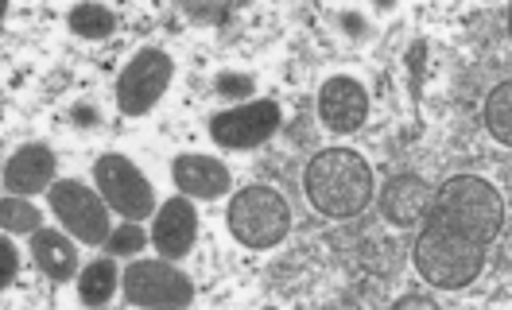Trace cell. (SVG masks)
Instances as JSON below:
<instances>
[{
    "instance_id": "obj_14",
    "label": "cell",
    "mask_w": 512,
    "mask_h": 310,
    "mask_svg": "<svg viewBox=\"0 0 512 310\" xmlns=\"http://www.w3.org/2000/svg\"><path fill=\"white\" fill-rule=\"evenodd\" d=\"M171 175H175V186L187 198H202V202H214L229 190V167L214 155H175Z\"/></svg>"
},
{
    "instance_id": "obj_24",
    "label": "cell",
    "mask_w": 512,
    "mask_h": 310,
    "mask_svg": "<svg viewBox=\"0 0 512 310\" xmlns=\"http://www.w3.org/2000/svg\"><path fill=\"white\" fill-rule=\"evenodd\" d=\"M74 117H78V121H82V124H90V121H94V109H86V105H82V109H78Z\"/></svg>"
},
{
    "instance_id": "obj_10",
    "label": "cell",
    "mask_w": 512,
    "mask_h": 310,
    "mask_svg": "<svg viewBox=\"0 0 512 310\" xmlns=\"http://www.w3.org/2000/svg\"><path fill=\"white\" fill-rule=\"evenodd\" d=\"M369 117V93L365 86L350 78V74H338L330 82H322L319 90V121L338 132V136H350L357 132Z\"/></svg>"
},
{
    "instance_id": "obj_6",
    "label": "cell",
    "mask_w": 512,
    "mask_h": 310,
    "mask_svg": "<svg viewBox=\"0 0 512 310\" xmlns=\"http://www.w3.org/2000/svg\"><path fill=\"white\" fill-rule=\"evenodd\" d=\"M94 186L109 202V210H117L125 221H144L156 210V190L148 183V175L121 152H105L97 159Z\"/></svg>"
},
{
    "instance_id": "obj_20",
    "label": "cell",
    "mask_w": 512,
    "mask_h": 310,
    "mask_svg": "<svg viewBox=\"0 0 512 310\" xmlns=\"http://www.w3.org/2000/svg\"><path fill=\"white\" fill-rule=\"evenodd\" d=\"M144 245H148V233L140 229V221H121V225L109 233V241H105V248H109L113 256H136Z\"/></svg>"
},
{
    "instance_id": "obj_22",
    "label": "cell",
    "mask_w": 512,
    "mask_h": 310,
    "mask_svg": "<svg viewBox=\"0 0 512 310\" xmlns=\"http://www.w3.org/2000/svg\"><path fill=\"white\" fill-rule=\"evenodd\" d=\"M16 272H20V252L8 241V233H4V241H0V283L8 287L16 279Z\"/></svg>"
},
{
    "instance_id": "obj_4",
    "label": "cell",
    "mask_w": 512,
    "mask_h": 310,
    "mask_svg": "<svg viewBox=\"0 0 512 310\" xmlns=\"http://www.w3.org/2000/svg\"><path fill=\"white\" fill-rule=\"evenodd\" d=\"M229 233L245 248H276L291 233V206L276 186H245L229 198Z\"/></svg>"
},
{
    "instance_id": "obj_5",
    "label": "cell",
    "mask_w": 512,
    "mask_h": 310,
    "mask_svg": "<svg viewBox=\"0 0 512 310\" xmlns=\"http://www.w3.org/2000/svg\"><path fill=\"white\" fill-rule=\"evenodd\" d=\"M51 210L63 221V229L82 245H105L113 225H109V202L101 198L97 186H86L82 179H59L47 190Z\"/></svg>"
},
{
    "instance_id": "obj_16",
    "label": "cell",
    "mask_w": 512,
    "mask_h": 310,
    "mask_svg": "<svg viewBox=\"0 0 512 310\" xmlns=\"http://www.w3.org/2000/svg\"><path fill=\"white\" fill-rule=\"evenodd\" d=\"M117 268H113V260H94V264H86L82 268V276H78V299L86 303V307H105L109 299H113V291H117Z\"/></svg>"
},
{
    "instance_id": "obj_15",
    "label": "cell",
    "mask_w": 512,
    "mask_h": 310,
    "mask_svg": "<svg viewBox=\"0 0 512 310\" xmlns=\"http://www.w3.org/2000/svg\"><path fill=\"white\" fill-rule=\"evenodd\" d=\"M32 260L35 268L55 283H66L78 272V248L66 233H55V229H35L32 233Z\"/></svg>"
},
{
    "instance_id": "obj_8",
    "label": "cell",
    "mask_w": 512,
    "mask_h": 310,
    "mask_svg": "<svg viewBox=\"0 0 512 310\" xmlns=\"http://www.w3.org/2000/svg\"><path fill=\"white\" fill-rule=\"evenodd\" d=\"M121 287L132 307H191L194 303V283L163 256L128 264Z\"/></svg>"
},
{
    "instance_id": "obj_9",
    "label": "cell",
    "mask_w": 512,
    "mask_h": 310,
    "mask_svg": "<svg viewBox=\"0 0 512 310\" xmlns=\"http://www.w3.org/2000/svg\"><path fill=\"white\" fill-rule=\"evenodd\" d=\"M284 124V113L276 101L260 97V101H249V105H237V109H225L210 121V140L218 148H229V152H245V148H260L264 140L276 136V128Z\"/></svg>"
},
{
    "instance_id": "obj_11",
    "label": "cell",
    "mask_w": 512,
    "mask_h": 310,
    "mask_svg": "<svg viewBox=\"0 0 512 310\" xmlns=\"http://www.w3.org/2000/svg\"><path fill=\"white\" fill-rule=\"evenodd\" d=\"M435 202V186L427 183L423 175H392L388 183L381 186V217L396 229H412V225H423V217Z\"/></svg>"
},
{
    "instance_id": "obj_1",
    "label": "cell",
    "mask_w": 512,
    "mask_h": 310,
    "mask_svg": "<svg viewBox=\"0 0 512 310\" xmlns=\"http://www.w3.org/2000/svg\"><path fill=\"white\" fill-rule=\"evenodd\" d=\"M373 186H377L373 183V167L353 148H326L303 171L307 202L322 217H334V221L361 214L373 202Z\"/></svg>"
},
{
    "instance_id": "obj_17",
    "label": "cell",
    "mask_w": 512,
    "mask_h": 310,
    "mask_svg": "<svg viewBox=\"0 0 512 310\" xmlns=\"http://www.w3.org/2000/svg\"><path fill=\"white\" fill-rule=\"evenodd\" d=\"M485 128H489V136L497 140V144H512V82H497L493 93H489V101H485Z\"/></svg>"
},
{
    "instance_id": "obj_2",
    "label": "cell",
    "mask_w": 512,
    "mask_h": 310,
    "mask_svg": "<svg viewBox=\"0 0 512 310\" xmlns=\"http://www.w3.org/2000/svg\"><path fill=\"white\" fill-rule=\"evenodd\" d=\"M427 217L443 221L454 233L485 248L497 241V233L505 225V198L497 194V186L478 175H454L443 186H435V202H431Z\"/></svg>"
},
{
    "instance_id": "obj_12",
    "label": "cell",
    "mask_w": 512,
    "mask_h": 310,
    "mask_svg": "<svg viewBox=\"0 0 512 310\" xmlns=\"http://www.w3.org/2000/svg\"><path fill=\"white\" fill-rule=\"evenodd\" d=\"M198 241V214H194V202L187 194L163 202V210L156 214V225H152V245L160 248L163 260H183L187 252Z\"/></svg>"
},
{
    "instance_id": "obj_3",
    "label": "cell",
    "mask_w": 512,
    "mask_h": 310,
    "mask_svg": "<svg viewBox=\"0 0 512 310\" xmlns=\"http://www.w3.org/2000/svg\"><path fill=\"white\" fill-rule=\"evenodd\" d=\"M412 260H416L419 276L439 291H462L485 272V248L435 217H423V229L412 245Z\"/></svg>"
},
{
    "instance_id": "obj_21",
    "label": "cell",
    "mask_w": 512,
    "mask_h": 310,
    "mask_svg": "<svg viewBox=\"0 0 512 310\" xmlns=\"http://www.w3.org/2000/svg\"><path fill=\"white\" fill-rule=\"evenodd\" d=\"M214 90L222 93V97H229V101H241V97H249L256 86H253V78H249V74H218Z\"/></svg>"
},
{
    "instance_id": "obj_7",
    "label": "cell",
    "mask_w": 512,
    "mask_h": 310,
    "mask_svg": "<svg viewBox=\"0 0 512 310\" xmlns=\"http://www.w3.org/2000/svg\"><path fill=\"white\" fill-rule=\"evenodd\" d=\"M175 62L160 47H144L125 62L121 78H117V105L125 117H144L163 101V93L171 86Z\"/></svg>"
},
{
    "instance_id": "obj_19",
    "label": "cell",
    "mask_w": 512,
    "mask_h": 310,
    "mask_svg": "<svg viewBox=\"0 0 512 310\" xmlns=\"http://www.w3.org/2000/svg\"><path fill=\"white\" fill-rule=\"evenodd\" d=\"M39 221L43 217H39V210L28 198H20V194H4L0 198V225H4V233H35V229H43Z\"/></svg>"
},
{
    "instance_id": "obj_18",
    "label": "cell",
    "mask_w": 512,
    "mask_h": 310,
    "mask_svg": "<svg viewBox=\"0 0 512 310\" xmlns=\"http://www.w3.org/2000/svg\"><path fill=\"white\" fill-rule=\"evenodd\" d=\"M66 28L74 35H82V39H109L117 31V16L109 8H101V4H78V8H70Z\"/></svg>"
},
{
    "instance_id": "obj_13",
    "label": "cell",
    "mask_w": 512,
    "mask_h": 310,
    "mask_svg": "<svg viewBox=\"0 0 512 310\" xmlns=\"http://www.w3.org/2000/svg\"><path fill=\"white\" fill-rule=\"evenodd\" d=\"M55 186V152L47 144H24L4 163V194H39Z\"/></svg>"
},
{
    "instance_id": "obj_23",
    "label": "cell",
    "mask_w": 512,
    "mask_h": 310,
    "mask_svg": "<svg viewBox=\"0 0 512 310\" xmlns=\"http://www.w3.org/2000/svg\"><path fill=\"white\" fill-rule=\"evenodd\" d=\"M408 307H435V299H427V295H404V299H396V310H408Z\"/></svg>"
}]
</instances>
